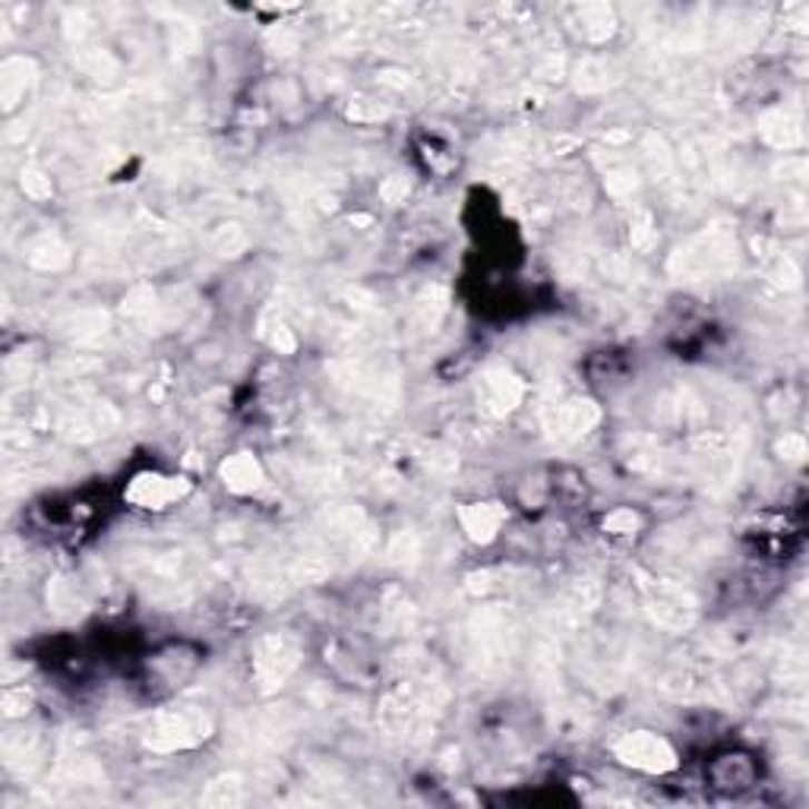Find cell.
<instances>
[{"label": "cell", "mask_w": 809, "mask_h": 809, "mask_svg": "<svg viewBox=\"0 0 809 809\" xmlns=\"http://www.w3.org/2000/svg\"><path fill=\"white\" fill-rule=\"evenodd\" d=\"M620 756H623V762L639 766L645 771L673 769L671 747L664 740H658L654 733H632V737H627L623 747H620Z\"/></svg>", "instance_id": "obj_1"}]
</instances>
